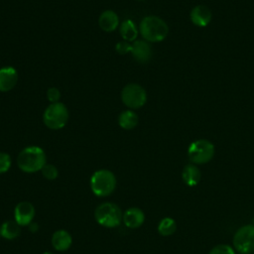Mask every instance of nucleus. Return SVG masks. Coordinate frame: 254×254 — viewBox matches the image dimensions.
Returning <instances> with one entry per match:
<instances>
[{"instance_id": "nucleus-1", "label": "nucleus", "mask_w": 254, "mask_h": 254, "mask_svg": "<svg viewBox=\"0 0 254 254\" xmlns=\"http://www.w3.org/2000/svg\"><path fill=\"white\" fill-rule=\"evenodd\" d=\"M46 154L38 146L24 148L18 155L17 165L25 173H36L41 171L46 165Z\"/></svg>"}, {"instance_id": "nucleus-2", "label": "nucleus", "mask_w": 254, "mask_h": 254, "mask_svg": "<svg viewBox=\"0 0 254 254\" xmlns=\"http://www.w3.org/2000/svg\"><path fill=\"white\" fill-rule=\"evenodd\" d=\"M139 31L147 42H161L169 33L167 23L157 16H147L140 23Z\"/></svg>"}, {"instance_id": "nucleus-3", "label": "nucleus", "mask_w": 254, "mask_h": 254, "mask_svg": "<svg viewBox=\"0 0 254 254\" xmlns=\"http://www.w3.org/2000/svg\"><path fill=\"white\" fill-rule=\"evenodd\" d=\"M94 217L96 222L101 226L113 228L122 222L123 213L117 204L113 202H103L95 208Z\"/></svg>"}, {"instance_id": "nucleus-4", "label": "nucleus", "mask_w": 254, "mask_h": 254, "mask_svg": "<svg viewBox=\"0 0 254 254\" xmlns=\"http://www.w3.org/2000/svg\"><path fill=\"white\" fill-rule=\"evenodd\" d=\"M116 187V178L111 171L98 170L90 178V188L97 196H107L113 192Z\"/></svg>"}, {"instance_id": "nucleus-5", "label": "nucleus", "mask_w": 254, "mask_h": 254, "mask_svg": "<svg viewBox=\"0 0 254 254\" xmlns=\"http://www.w3.org/2000/svg\"><path fill=\"white\" fill-rule=\"evenodd\" d=\"M45 125L53 130L63 128L68 119V111L62 102L51 103L45 110L43 115Z\"/></svg>"}, {"instance_id": "nucleus-6", "label": "nucleus", "mask_w": 254, "mask_h": 254, "mask_svg": "<svg viewBox=\"0 0 254 254\" xmlns=\"http://www.w3.org/2000/svg\"><path fill=\"white\" fill-rule=\"evenodd\" d=\"M214 152V145L205 139L195 140L188 148L189 159L196 165L208 163L213 158Z\"/></svg>"}, {"instance_id": "nucleus-7", "label": "nucleus", "mask_w": 254, "mask_h": 254, "mask_svg": "<svg viewBox=\"0 0 254 254\" xmlns=\"http://www.w3.org/2000/svg\"><path fill=\"white\" fill-rule=\"evenodd\" d=\"M122 102L131 109L142 107L147 101L146 90L137 83L125 85L121 91Z\"/></svg>"}, {"instance_id": "nucleus-8", "label": "nucleus", "mask_w": 254, "mask_h": 254, "mask_svg": "<svg viewBox=\"0 0 254 254\" xmlns=\"http://www.w3.org/2000/svg\"><path fill=\"white\" fill-rule=\"evenodd\" d=\"M233 246L240 254L254 252V225L247 224L240 227L234 234Z\"/></svg>"}, {"instance_id": "nucleus-9", "label": "nucleus", "mask_w": 254, "mask_h": 254, "mask_svg": "<svg viewBox=\"0 0 254 254\" xmlns=\"http://www.w3.org/2000/svg\"><path fill=\"white\" fill-rule=\"evenodd\" d=\"M35 207L29 201L19 202L14 209V220L21 226H27L35 217Z\"/></svg>"}, {"instance_id": "nucleus-10", "label": "nucleus", "mask_w": 254, "mask_h": 254, "mask_svg": "<svg viewBox=\"0 0 254 254\" xmlns=\"http://www.w3.org/2000/svg\"><path fill=\"white\" fill-rule=\"evenodd\" d=\"M190 21L197 27L207 26L212 18L210 9L205 5H197L192 8L190 14Z\"/></svg>"}, {"instance_id": "nucleus-11", "label": "nucleus", "mask_w": 254, "mask_h": 254, "mask_svg": "<svg viewBox=\"0 0 254 254\" xmlns=\"http://www.w3.org/2000/svg\"><path fill=\"white\" fill-rule=\"evenodd\" d=\"M18 81L17 70L12 66L0 68V91L7 92L14 88Z\"/></svg>"}, {"instance_id": "nucleus-12", "label": "nucleus", "mask_w": 254, "mask_h": 254, "mask_svg": "<svg viewBox=\"0 0 254 254\" xmlns=\"http://www.w3.org/2000/svg\"><path fill=\"white\" fill-rule=\"evenodd\" d=\"M131 54L138 63L145 64L152 57V48L147 41L137 40L132 44Z\"/></svg>"}, {"instance_id": "nucleus-13", "label": "nucleus", "mask_w": 254, "mask_h": 254, "mask_svg": "<svg viewBox=\"0 0 254 254\" xmlns=\"http://www.w3.org/2000/svg\"><path fill=\"white\" fill-rule=\"evenodd\" d=\"M145 220L144 212L138 207H130L123 213V223L128 228H138Z\"/></svg>"}, {"instance_id": "nucleus-14", "label": "nucleus", "mask_w": 254, "mask_h": 254, "mask_svg": "<svg viewBox=\"0 0 254 254\" xmlns=\"http://www.w3.org/2000/svg\"><path fill=\"white\" fill-rule=\"evenodd\" d=\"M72 243L71 235L64 229H59L52 236V245L57 251L67 250Z\"/></svg>"}, {"instance_id": "nucleus-15", "label": "nucleus", "mask_w": 254, "mask_h": 254, "mask_svg": "<svg viewBox=\"0 0 254 254\" xmlns=\"http://www.w3.org/2000/svg\"><path fill=\"white\" fill-rule=\"evenodd\" d=\"M98 25L101 30L105 32H112L119 25L118 15L112 10H105L98 18Z\"/></svg>"}, {"instance_id": "nucleus-16", "label": "nucleus", "mask_w": 254, "mask_h": 254, "mask_svg": "<svg viewBox=\"0 0 254 254\" xmlns=\"http://www.w3.org/2000/svg\"><path fill=\"white\" fill-rule=\"evenodd\" d=\"M182 178L187 186L194 187L200 181V171L194 164H189L184 168Z\"/></svg>"}, {"instance_id": "nucleus-17", "label": "nucleus", "mask_w": 254, "mask_h": 254, "mask_svg": "<svg viewBox=\"0 0 254 254\" xmlns=\"http://www.w3.org/2000/svg\"><path fill=\"white\" fill-rule=\"evenodd\" d=\"M21 234V225H19L15 220H6L0 226V235L7 239H16Z\"/></svg>"}, {"instance_id": "nucleus-18", "label": "nucleus", "mask_w": 254, "mask_h": 254, "mask_svg": "<svg viewBox=\"0 0 254 254\" xmlns=\"http://www.w3.org/2000/svg\"><path fill=\"white\" fill-rule=\"evenodd\" d=\"M120 34L124 41L133 42L138 36V29L132 20L126 19L120 25Z\"/></svg>"}, {"instance_id": "nucleus-19", "label": "nucleus", "mask_w": 254, "mask_h": 254, "mask_svg": "<svg viewBox=\"0 0 254 254\" xmlns=\"http://www.w3.org/2000/svg\"><path fill=\"white\" fill-rule=\"evenodd\" d=\"M118 123L121 128L125 130H131L138 124V116L131 109L123 111L118 118Z\"/></svg>"}, {"instance_id": "nucleus-20", "label": "nucleus", "mask_w": 254, "mask_h": 254, "mask_svg": "<svg viewBox=\"0 0 254 254\" xmlns=\"http://www.w3.org/2000/svg\"><path fill=\"white\" fill-rule=\"evenodd\" d=\"M177 230V223L175 219L171 217L163 218L158 224V232L162 236H170Z\"/></svg>"}, {"instance_id": "nucleus-21", "label": "nucleus", "mask_w": 254, "mask_h": 254, "mask_svg": "<svg viewBox=\"0 0 254 254\" xmlns=\"http://www.w3.org/2000/svg\"><path fill=\"white\" fill-rule=\"evenodd\" d=\"M41 171H42L43 177L50 181L57 179L58 175H59V171H58L57 167L52 164H46Z\"/></svg>"}, {"instance_id": "nucleus-22", "label": "nucleus", "mask_w": 254, "mask_h": 254, "mask_svg": "<svg viewBox=\"0 0 254 254\" xmlns=\"http://www.w3.org/2000/svg\"><path fill=\"white\" fill-rule=\"evenodd\" d=\"M208 254H235V251L227 244H219L214 246Z\"/></svg>"}, {"instance_id": "nucleus-23", "label": "nucleus", "mask_w": 254, "mask_h": 254, "mask_svg": "<svg viewBox=\"0 0 254 254\" xmlns=\"http://www.w3.org/2000/svg\"><path fill=\"white\" fill-rule=\"evenodd\" d=\"M11 167V157L4 152H0V174L6 173Z\"/></svg>"}, {"instance_id": "nucleus-24", "label": "nucleus", "mask_w": 254, "mask_h": 254, "mask_svg": "<svg viewBox=\"0 0 254 254\" xmlns=\"http://www.w3.org/2000/svg\"><path fill=\"white\" fill-rule=\"evenodd\" d=\"M115 50L119 55H126L128 53H131L132 50V44L126 41H121L118 42L117 45L115 46Z\"/></svg>"}, {"instance_id": "nucleus-25", "label": "nucleus", "mask_w": 254, "mask_h": 254, "mask_svg": "<svg viewBox=\"0 0 254 254\" xmlns=\"http://www.w3.org/2000/svg\"><path fill=\"white\" fill-rule=\"evenodd\" d=\"M47 97L51 101V103L59 102L61 97V92L57 87H50L47 91Z\"/></svg>"}, {"instance_id": "nucleus-26", "label": "nucleus", "mask_w": 254, "mask_h": 254, "mask_svg": "<svg viewBox=\"0 0 254 254\" xmlns=\"http://www.w3.org/2000/svg\"><path fill=\"white\" fill-rule=\"evenodd\" d=\"M28 226H29V228L32 232H36L38 230V224L35 223V222H31Z\"/></svg>"}, {"instance_id": "nucleus-27", "label": "nucleus", "mask_w": 254, "mask_h": 254, "mask_svg": "<svg viewBox=\"0 0 254 254\" xmlns=\"http://www.w3.org/2000/svg\"><path fill=\"white\" fill-rule=\"evenodd\" d=\"M42 254H54V253H52V252H50V251H46V252H44V253H42Z\"/></svg>"}, {"instance_id": "nucleus-28", "label": "nucleus", "mask_w": 254, "mask_h": 254, "mask_svg": "<svg viewBox=\"0 0 254 254\" xmlns=\"http://www.w3.org/2000/svg\"><path fill=\"white\" fill-rule=\"evenodd\" d=\"M252 224L254 225V217H253V219H252Z\"/></svg>"}, {"instance_id": "nucleus-29", "label": "nucleus", "mask_w": 254, "mask_h": 254, "mask_svg": "<svg viewBox=\"0 0 254 254\" xmlns=\"http://www.w3.org/2000/svg\"><path fill=\"white\" fill-rule=\"evenodd\" d=\"M252 254H254V252H253V253H252Z\"/></svg>"}]
</instances>
